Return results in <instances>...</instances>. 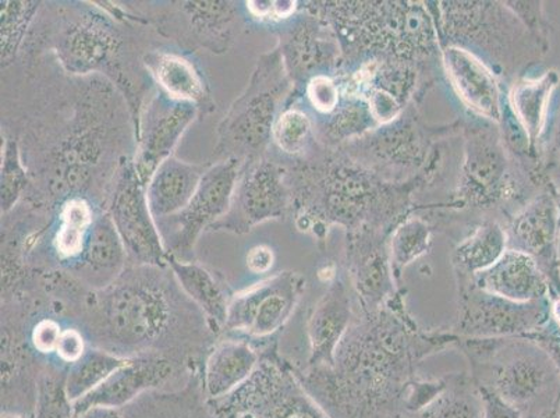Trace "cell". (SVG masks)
Instances as JSON below:
<instances>
[{"mask_svg":"<svg viewBox=\"0 0 560 418\" xmlns=\"http://www.w3.org/2000/svg\"><path fill=\"white\" fill-rule=\"evenodd\" d=\"M457 344L459 336L450 328H421L404 292L374 313H355L334 365H307L294 374L329 418L409 415L407 402L422 361Z\"/></svg>","mask_w":560,"mask_h":418,"instance_id":"1","label":"cell"},{"mask_svg":"<svg viewBox=\"0 0 560 418\" xmlns=\"http://www.w3.org/2000/svg\"><path fill=\"white\" fill-rule=\"evenodd\" d=\"M300 231L327 241L330 228L345 234L392 233L416 212L417 194L429 190L415 181L397 185L351 160L340 150L317 144L289 171Z\"/></svg>","mask_w":560,"mask_h":418,"instance_id":"2","label":"cell"},{"mask_svg":"<svg viewBox=\"0 0 560 418\" xmlns=\"http://www.w3.org/2000/svg\"><path fill=\"white\" fill-rule=\"evenodd\" d=\"M462 154L455 190L450 200L417 206L435 232L462 227L466 231L482 221L506 225L514 213L542 190L549 181L542 162L514 160L501 129L475 115L462 117Z\"/></svg>","mask_w":560,"mask_h":418,"instance_id":"3","label":"cell"},{"mask_svg":"<svg viewBox=\"0 0 560 418\" xmlns=\"http://www.w3.org/2000/svg\"><path fill=\"white\" fill-rule=\"evenodd\" d=\"M334 30L342 50L336 76L366 62L410 66L438 81L441 45L429 3L409 0H328L305 2ZM335 76V78H336Z\"/></svg>","mask_w":560,"mask_h":418,"instance_id":"4","label":"cell"},{"mask_svg":"<svg viewBox=\"0 0 560 418\" xmlns=\"http://www.w3.org/2000/svg\"><path fill=\"white\" fill-rule=\"evenodd\" d=\"M427 3L435 18L441 48L459 47L475 54L509 85L547 55L505 2Z\"/></svg>","mask_w":560,"mask_h":418,"instance_id":"5","label":"cell"},{"mask_svg":"<svg viewBox=\"0 0 560 418\" xmlns=\"http://www.w3.org/2000/svg\"><path fill=\"white\" fill-rule=\"evenodd\" d=\"M478 390L491 392L523 416L542 415L560 405V375L551 356L528 338H459Z\"/></svg>","mask_w":560,"mask_h":418,"instance_id":"6","label":"cell"},{"mask_svg":"<svg viewBox=\"0 0 560 418\" xmlns=\"http://www.w3.org/2000/svg\"><path fill=\"white\" fill-rule=\"evenodd\" d=\"M462 135V117L452 124L432 126L421 115V104H411L390 124L381 125L338 150L386 182L422 181L436 186L444 176L447 144Z\"/></svg>","mask_w":560,"mask_h":418,"instance_id":"7","label":"cell"},{"mask_svg":"<svg viewBox=\"0 0 560 418\" xmlns=\"http://www.w3.org/2000/svg\"><path fill=\"white\" fill-rule=\"evenodd\" d=\"M293 83L279 48L258 60L246 91L238 96L219 125L215 154L221 161L258 160L272 140L275 121L289 104Z\"/></svg>","mask_w":560,"mask_h":418,"instance_id":"8","label":"cell"},{"mask_svg":"<svg viewBox=\"0 0 560 418\" xmlns=\"http://www.w3.org/2000/svg\"><path fill=\"white\" fill-rule=\"evenodd\" d=\"M457 314L450 330L463 339L529 338L551 315V298L518 303L456 278Z\"/></svg>","mask_w":560,"mask_h":418,"instance_id":"9","label":"cell"},{"mask_svg":"<svg viewBox=\"0 0 560 418\" xmlns=\"http://www.w3.org/2000/svg\"><path fill=\"white\" fill-rule=\"evenodd\" d=\"M243 162L229 158L207 167L186 208L155 222L167 256L188 262L203 229H211L226 216Z\"/></svg>","mask_w":560,"mask_h":418,"instance_id":"10","label":"cell"},{"mask_svg":"<svg viewBox=\"0 0 560 418\" xmlns=\"http://www.w3.org/2000/svg\"><path fill=\"white\" fill-rule=\"evenodd\" d=\"M289 211H293V191L287 167L265 158L247 160L238 173L229 212L211 229L247 233Z\"/></svg>","mask_w":560,"mask_h":418,"instance_id":"11","label":"cell"},{"mask_svg":"<svg viewBox=\"0 0 560 418\" xmlns=\"http://www.w3.org/2000/svg\"><path fill=\"white\" fill-rule=\"evenodd\" d=\"M389 233L361 231L345 234L342 267L360 313L384 309L404 287L396 282L389 254Z\"/></svg>","mask_w":560,"mask_h":418,"instance_id":"12","label":"cell"},{"mask_svg":"<svg viewBox=\"0 0 560 418\" xmlns=\"http://www.w3.org/2000/svg\"><path fill=\"white\" fill-rule=\"evenodd\" d=\"M279 50L294 85L289 102L305 94V86L317 76L335 78L342 63V50L334 30L305 8L280 32Z\"/></svg>","mask_w":560,"mask_h":418,"instance_id":"13","label":"cell"},{"mask_svg":"<svg viewBox=\"0 0 560 418\" xmlns=\"http://www.w3.org/2000/svg\"><path fill=\"white\" fill-rule=\"evenodd\" d=\"M508 248L527 254L549 283V298L560 294V209L558 188L548 183L509 219Z\"/></svg>","mask_w":560,"mask_h":418,"instance_id":"14","label":"cell"},{"mask_svg":"<svg viewBox=\"0 0 560 418\" xmlns=\"http://www.w3.org/2000/svg\"><path fill=\"white\" fill-rule=\"evenodd\" d=\"M305 290L302 274L284 271L234 295L229 303L228 329L267 338L292 318Z\"/></svg>","mask_w":560,"mask_h":418,"instance_id":"15","label":"cell"},{"mask_svg":"<svg viewBox=\"0 0 560 418\" xmlns=\"http://www.w3.org/2000/svg\"><path fill=\"white\" fill-rule=\"evenodd\" d=\"M109 216L127 256L150 267H165L167 253L147 200V187L132 162L117 177Z\"/></svg>","mask_w":560,"mask_h":418,"instance_id":"16","label":"cell"},{"mask_svg":"<svg viewBox=\"0 0 560 418\" xmlns=\"http://www.w3.org/2000/svg\"><path fill=\"white\" fill-rule=\"evenodd\" d=\"M198 106L160 93L141 116L139 147L135 163L137 175L149 185L158 167L172 156L187 127L196 119Z\"/></svg>","mask_w":560,"mask_h":418,"instance_id":"17","label":"cell"},{"mask_svg":"<svg viewBox=\"0 0 560 418\" xmlns=\"http://www.w3.org/2000/svg\"><path fill=\"white\" fill-rule=\"evenodd\" d=\"M104 323L126 345L154 339L166 324V304L160 294L136 283L121 285L104 299Z\"/></svg>","mask_w":560,"mask_h":418,"instance_id":"18","label":"cell"},{"mask_svg":"<svg viewBox=\"0 0 560 418\" xmlns=\"http://www.w3.org/2000/svg\"><path fill=\"white\" fill-rule=\"evenodd\" d=\"M442 70L471 115L501 124L505 96L495 73L475 54L459 47L441 48Z\"/></svg>","mask_w":560,"mask_h":418,"instance_id":"19","label":"cell"},{"mask_svg":"<svg viewBox=\"0 0 560 418\" xmlns=\"http://www.w3.org/2000/svg\"><path fill=\"white\" fill-rule=\"evenodd\" d=\"M343 269L328 283L327 292L315 304L307 324L308 365H334L336 350L358 313L355 299Z\"/></svg>","mask_w":560,"mask_h":418,"instance_id":"20","label":"cell"},{"mask_svg":"<svg viewBox=\"0 0 560 418\" xmlns=\"http://www.w3.org/2000/svg\"><path fill=\"white\" fill-rule=\"evenodd\" d=\"M171 374L172 365L162 357L127 359L126 363L112 372L94 392L74 403L75 416L94 407L119 410L142 392L164 384Z\"/></svg>","mask_w":560,"mask_h":418,"instance_id":"21","label":"cell"},{"mask_svg":"<svg viewBox=\"0 0 560 418\" xmlns=\"http://www.w3.org/2000/svg\"><path fill=\"white\" fill-rule=\"evenodd\" d=\"M256 374L254 418H329L304 391L293 369L272 363Z\"/></svg>","mask_w":560,"mask_h":418,"instance_id":"22","label":"cell"},{"mask_svg":"<svg viewBox=\"0 0 560 418\" xmlns=\"http://www.w3.org/2000/svg\"><path fill=\"white\" fill-rule=\"evenodd\" d=\"M477 288L513 302L527 303L549 298V283L527 254L506 249L487 271L472 278Z\"/></svg>","mask_w":560,"mask_h":418,"instance_id":"23","label":"cell"},{"mask_svg":"<svg viewBox=\"0 0 560 418\" xmlns=\"http://www.w3.org/2000/svg\"><path fill=\"white\" fill-rule=\"evenodd\" d=\"M559 84V71L549 69L537 79L522 78L509 85L506 95L509 108L526 131L529 151L537 160H541L549 105Z\"/></svg>","mask_w":560,"mask_h":418,"instance_id":"24","label":"cell"},{"mask_svg":"<svg viewBox=\"0 0 560 418\" xmlns=\"http://www.w3.org/2000/svg\"><path fill=\"white\" fill-rule=\"evenodd\" d=\"M206 167L171 156L147 185V200L155 222L180 212L190 202L200 185Z\"/></svg>","mask_w":560,"mask_h":418,"instance_id":"25","label":"cell"},{"mask_svg":"<svg viewBox=\"0 0 560 418\" xmlns=\"http://www.w3.org/2000/svg\"><path fill=\"white\" fill-rule=\"evenodd\" d=\"M258 369L257 351L246 341L226 340L219 344L208 357L203 385L211 399L232 394Z\"/></svg>","mask_w":560,"mask_h":418,"instance_id":"26","label":"cell"},{"mask_svg":"<svg viewBox=\"0 0 560 418\" xmlns=\"http://www.w3.org/2000/svg\"><path fill=\"white\" fill-rule=\"evenodd\" d=\"M508 249L506 229L499 221H482L456 244L451 262L455 278H476L490 269Z\"/></svg>","mask_w":560,"mask_h":418,"instance_id":"27","label":"cell"},{"mask_svg":"<svg viewBox=\"0 0 560 418\" xmlns=\"http://www.w3.org/2000/svg\"><path fill=\"white\" fill-rule=\"evenodd\" d=\"M319 117L323 119L314 121L315 139L330 150H338L380 126L366 102L348 96H342L332 114Z\"/></svg>","mask_w":560,"mask_h":418,"instance_id":"28","label":"cell"},{"mask_svg":"<svg viewBox=\"0 0 560 418\" xmlns=\"http://www.w3.org/2000/svg\"><path fill=\"white\" fill-rule=\"evenodd\" d=\"M144 63L165 94L197 106L207 105L208 94L201 76L186 59L173 54L152 53L145 56Z\"/></svg>","mask_w":560,"mask_h":418,"instance_id":"29","label":"cell"},{"mask_svg":"<svg viewBox=\"0 0 560 418\" xmlns=\"http://www.w3.org/2000/svg\"><path fill=\"white\" fill-rule=\"evenodd\" d=\"M114 47L108 30L96 23H79L66 30L59 45L60 58L70 70L89 73L108 58Z\"/></svg>","mask_w":560,"mask_h":418,"instance_id":"30","label":"cell"},{"mask_svg":"<svg viewBox=\"0 0 560 418\" xmlns=\"http://www.w3.org/2000/svg\"><path fill=\"white\" fill-rule=\"evenodd\" d=\"M416 418H483L480 390L467 372L444 375V387Z\"/></svg>","mask_w":560,"mask_h":418,"instance_id":"31","label":"cell"},{"mask_svg":"<svg viewBox=\"0 0 560 418\" xmlns=\"http://www.w3.org/2000/svg\"><path fill=\"white\" fill-rule=\"evenodd\" d=\"M167 265L185 293L219 325H225L229 300L210 271L196 263L167 256Z\"/></svg>","mask_w":560,"mask_h":418,"instance_id":"32","label":"cell"},{"mask_svg":"<svg viewBox=\"0 0 560 418\" xmlns=\"http://www.w3.org/2000/svg\"><path fill=\"white\" fill-rule=\"evenodd\" d=\"M435 229L424 217L411 213L395 228L389 237L392 269L396 282L404 287V271L417 259L430 253Z\"/></svg>","mask_w":560,"mask_h":418,"instance_id":"33","label":"cell"},{"mask_svg":"<svg viewBox=\"0 0 560 418\" xmlns=\"http://www.w3.org/2000/svg\"><path fill=\"white\" fill-rule=\"evenodd\" d=\"M126 249L112 219L102 218L91 228L83 252L84 268L96 278H114L119 271Z\"/></svg>","mask_w":560,"mask_h":418,"instance_id":"34","label":"cell"},{"mask_svg":"<svg viewBox=\"0 0 560 418\" xmlns=\"http://www.w3.org/2000/svg\"><path fill=\"white\" fill-rule=\"evenodd\" d=\"M125 357L109 351L86 349L83 357L71 364L65 380V390L73 403L94 392L112 372L126 363Z\"/></svg>","mask_w":560,"mask_h":418,"instance_id":"35","label":"cell"},{"mask_svg":"<svg viewBox=\"0 0 560 418\" xmlns=\"http://www.w3.org/2000/svg\"><path fill=\"white\" fill-rule=\"evenodd\" d=\"M183 12L187 14L188 27L200 40L203 47L213 53V43L217 50L228 48V27L234 18L233 9L228 2H188L182 3Z\"/></svg>","mask_w":560,"mask_h":418,"instance_id":"36","label":"cell"},{"mask_svg":"<svg viewBox=\"0 0 560 418\" xmlns=\"http://www.w3.org/2000/svg\"><path fill=\"white\" fill-rule=\"evenodd\" d=\"M93 228V211L89 202L71 198L60 212V228L56 234V252L63 258H75L83 254L86 234Z\"/></svg>","mask_w":560,"mask_h":418,"instance_id":"37","label":"cell"},{"mask_svg":"<svg viewBox=\"0 0 560 418\" xmlns=\"http://www.w3.org/2000/svg\"><path fill=\"white\" fill-rule=\"evenodd\" d=\"M272 141L290 156L303 158L317 144L314 121L302 109L287 108L275 121Z\"/></svg>","mask_w":560,"mask_h":418,"instance_id":"38","label":"cell"},{"mask_svg":"<svg viewBox=\"0 0 560 418\" xmlns=\"http://www.w3.org/2000/svg\"><path fill=\"white\" fill-rule=\"evenodd\" d=\"M37 8V3L30 2L2 3V60H8L18 49Z\"/></svg>","mask_w":560,"mask_h":418,"instance_id":"39","label":"cell"},{"mask_svg":"<svg viewBox=\"0 0 560 418\" xmlns=\"http://www.w3.org/2000/svg\"><path fill=\"white\" fill-rule=\"evenodd\" d=\"M35 418H75L74 403L66 394L65 382L45 376L38 390Z\"/></svg>","mask_w":560,"mask_h":418,"instance_id":"40","label":"cell"},{"mask_svg":"<svg viewBox=\"0 0 560 418\" xmlns=\"http://www.w3.org/2000/svg\"><path fill=\"white\" fill-rule=\"evenodd\" d=\"M508 8L516 14L527 32L533 35L545 53L551 48L552 24L549 22L542 2H518L506 0Z\"/></svg>","mask_w":560,"mask_h":418,"instance_id":"41","label":"cell"},{"mask_svg":"<svg viewBox=\"0 0 560 418\" xmlns=\"http://www.w3.org/2000/svg\"><path fill=\"white\" fill-rule=\"evenodd\" d=\"M305 95L319 116L332 114L342 101L338 81L332 76H317L307 86Z\"/></svg>","mask_w":560,"mask_h":418,"instance_id":"42","label":"cell"},{"mask_svg":"<svg viewBox=\"0 0 560 418\" xmlns=\"http://www.w3.org/2000/svg\"><path fill=\"white\" fill-rule=\"evenodd\" d=\"M528 339L536 341L557 364L560 375V294L551 298V315L538 333Z\"/></svg>","mask_w":560,"mask_h":418,"instance_id":"43","label":"cell"},{"mask_svg":"<svg viewBox=\"0 0 560 418\" xmlns=\"http://www.w3.org/2000/svg\"><path fill=\"white\" fill-rule=\"evenodd\" d=\"M16 146L10 144L4 155L2 170V208L9 209L16 202L20 188L23 186V171L20 170Z\"/></svg>","mask_w":560,"mask_h":418,"instance_id":"44","label":"cell"},{"mask_svg":"<svg viewBox=\"0 0 560 418\" xmlns=\"http://www.w3.org/2000/svg\"><path fill=\"white\" fill-rule=\"evenodd\" d=\"M541 162L545 175L560 190V114L549 140H544Z\"/></svg>","mask_w":560,"mask_h":418,"instance_id":"45","label":"cell"},{"mask_svg":"<svg viewBox=\"0 0 560 418\" xmlns=\"http://www.w3.org/2000/svg\"><path fill=\"white\" fill-rule=\"evenodd\" d=\"M63 330L58 323L52 320L40 321L33 330V345L39 353H56L59 340L62 338Z\"/></svg>","mask_w":560,"mask_h":418,"instance_id":"46","label":"cell"},{"mask_svg":"<svg viewBox=\"0 0 560 418\" xmlns=\"http://www.w3.org/2000/svg\"><path fill=\"white\" fill-rule=\"evenodd\" d=\"M247 8L254 18L261 20H289L298 13V2H248Z\"/></svg>","mask_w":560,"mask_h":418,"instance_id":"47","label":"cell"},{"mask_svg":"<svg viewBox=\"0 0 560 418\" xmlns=\"http://www.w3.org/2000/svg\"><path fill=\"white\" fill-rule=\"evenodd\" d=\"M85 351V341L79 330H63L62 338L59 340L58 349H56V355H58L60 359L66 361V363L73 364L83 357Z\"/></svg>","mask_w":560,"mask_h":418,"instance_id":"48","label":"cell"},{"mask_svg":"<svg viewBox=\"0 0 560 418\" xmlns=\"http://www.w3.org/2000/svg\"><path fill=\"white\" fill-rule=\"evenodd\" d=\"M480 394L483 403V418H522L521 413L491 392L480 390Z\"/></svg>","mask_w":560,"mask_h":418,"instance_id":"49","label":"cell"},{"mask_svg":"<svg viewBox=\"0 0 560 418\" xmlns=\"http://www.w3.org/2000/svg\"><path fill=\"white\" fill-rule=\"evenodd\" d=\"M275 256L271 248L257 246L248 253L247 265L254 274H267L273 267Z\"/></svg>","mask_w":560,"mask_h":418,"instance_id":"50","label":"cell"},{"mask_svg":"<svg viewBox=\"0 0 560 418\" xmlns=\"http://www.w3.org/2000/svg\"><path fill=\"white\" fill-rule=\"evenodd\" d=\"M75 418H121L119 410L105 409V407H94V409L81 413Z\"/></svg>","mask_w":560,"mask_h":418,"instance_id":"51","label":"cell"},{"mask_svg":"<svg viewBox=\"0 0 560 418\" xmlns=\"http://www.w3.org/2000/svg\"><path fill=\"white\" fill-rule=\"evenodd\" d=\"M558 411L559 407L557 410L542 413V415L523 416L522 418H558Z\"/></svg>","mask_w":560,"mask_h":418,"instance_id":"52","label":"cell"},{"mask_svg":"<svg viewBox=\"0 0 560 418\" xmlns=\"http://www.w3.org/2000/svg\"><path fill=\"white\" fill-rule=\"evenodd\" d=\"M392 418H416V417L411 416V415H406V413H401V415H397V416L392 417Z\"/></svg>","mask_w":560,"mask_h":418,"instance_id":"53","label":"cell"},{"mask_svg":"<svg viewBox=\"0 0 560 418\" xmlns=\"http://www.w3.org/2000/svg\"><path fill=\"white\" fill-rule=\"evenodd\" d=\"M2 418H22V417L14 416V415H4V416H2Z\"/></svg>","mask_w":560,"mask_h":418,"instance_id":"54","label":"cell"},{"mask_svg":"<svg viewBox=\"0 0 560 418\" xmlns=\"http://www.w3.org/2000/svg\"><path fill=\"white\" fill-rule=\"evenodd\" d=\"M558 202H559V209H560V190H558Z\"/></svg>","mask_w":560,"mask_h":418,"instance_id":"55","label":"cell"},{"mask_svg":"<svg viewBox=\"0 0 560 418\" xmlns=\"http://www.w3.org/2000/svg\"><path fill=\"white\" fill-rule=\"evenodd\" d=\"M558 418H560V405H559Z\"/></svg>","mask_w":560,"mask_h":418,"instance_id":"56","label":"cell"}]
</instances>
